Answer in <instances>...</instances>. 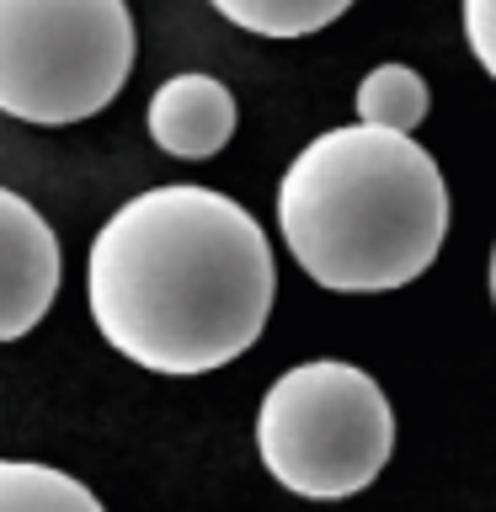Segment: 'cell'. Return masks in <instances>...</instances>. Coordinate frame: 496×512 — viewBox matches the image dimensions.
<instances>
[{
    "label": "cell",
    "instance_id": "3957f363",
    "mask_svg": "<svg viewBox=\"0 0 496 512\" xmlns=\"http://www.w3.org/2000/svg\"><path fill=\"white\" fill-rule=\"evenodd\" d=\"M256 454L283 491L342 502L368 491L395 454V411L358 363L310 358L267 384L256 406Z\"/></svg>",
    "mask_w": 496,
    "mask_h": 512
},
{
    "label": "cell",
    "instance_id": "30bf717a",
    "mask_svg": "<svg viewBox=\"0 0 496 512\" xmlns=\"http://www.w3.org/2000/svg\"><path fill=\"white\" fill-rule=\"evenodd\" d=\"M459 22H464V43L480 59V70L496 80V0H459Z\"/></svg>",
    "mask_w": 496,
    "mask_h": 512
},
{
    "label": "cell",
    "instance_id": "52a82bcc",
    "mask_svg": "<svg viewBox=\"0 0 496 512\" xmlns=\"http://www.w3.org/2000/svg\"><path fill=\"white\" fill-rule=\"evenodd\" d=\"M358 123L368 128H395V134H411V128L427 123V80L411 70V64H374L358 80Z\"/></svg>",
    "mask_w": 496,
    "mask_h": 512
},
{
    "label": "cell",
    "instance_id": "5b68a950",
    "mask_svg": "<svg viewBox=\"0 0 496 512\" xmlns=\"http://www.w3.org/2000/svg\"><path fill=\"white\" fill-rule=\"evenodd\" d=\"M59 235L22 192H0V342L22 336L48 315L59 294Z\"/></svg>",
    "mask_w": 496,
    "mask_h": 512
},
{
    "label": "cell",
    "instance_id": "6da1fadb",
    "mask_svg": "<svg viewBox=\"0 0 496 512\" xmlns=\"http://www.w3.org/2000/svg\"><path fill=\"white\" fill-rule=\"evenodd\" d=\"M278 267L256 214L214 187H150L91 240L86 304L112 352L150 374L192 379L262 336Z\"/></svg>",
    "mask_w": 496,
    "mask_h": 512
},
{
    "label": "cell",
    "instance_id": "8fae6325",
    "mask_svg": "<svg viewBox=\"0 0 496 512\" xmlns=\"http://www.w3.org/2000/svg\"><path fill=\"white\" fill-rule=\"evenodd\" d=\"M486 283H491V310H496V240H491V267H486Z\"/></svg>",
    "mask_w": 496,
    "mask_h": 512
},
{
    "label": "cell",
    "instance_id": "9c48e42d",
    "mask_svg": "<svg viewBox=\"0 0 496 512\" xmlns=\"http://www.w3.org/2000/svg\"><path fill=\"white\" fill-rule=\"evenodd\" d=\"M208 6L256 38H310L331 27L352 0H208Z\"/></svg>",
    "mask_w": 496,
    "mask_h": 512
},
{
    "label": "cell",
    "instance_id": "277c9868",
    "mask_svg": "<svg viewBox=\"0 0 496 512\" xmlns=\"http://www.w3.org/2000/svg\"><path fill=\"white\" fill-rule=\"evenodd\" d=\"M134 75L128 0H0V112L64 128L96 118Z\"/></svg>",
    "mask_w": 496,
    "mask_h": 512
},
{
    "label": "cell",
    "instance_id": "8992f818",
    "mask_svg": "<svg viewBox=\"0 0 496 512\" xmlns=\"http://www.w3.org/2000/svg\"><path fill=\"white\" fill-rule=\"evenodd\" d=\"M235 96L214 75H171L166 86H155L150 107H144V128H150L155 150L176 160H208L235 139Z\"/></svg>",
    "mask_w": 496,
    "mask_h": 512
},
{
    "label": "cell",
    "instance_id": "ba28073f",
    "mask_svg": "<svg viewBox=\"0 0 496 512\" xmlns=\"http://www.w3.org/2000/svg\"><path fill=\"white\" fill-rule=\"evenodd\" d=\"M0 512H107L75 475L54 464L32 459H6L0 464Z\"/></svg>",
    "mask_w": 496,
    "mask_h": 512
},
{
    "label": "cell",
    "instance_id": "7a4b0ae2",
    "mask_svg": "<svg viewBox=\"0 0 496 512\" xmlns=\"http://www.w3.org/2000/svg\"><path fill=\"white\" fill-rule=\"evenodd\" d=\"M278 235L304 278L331 294L406 288L443 251V171L395 128H326L278 182Z\"/></svg>",
    "mask_w": 496,
    "mask_h": 512
}]
</instances>
